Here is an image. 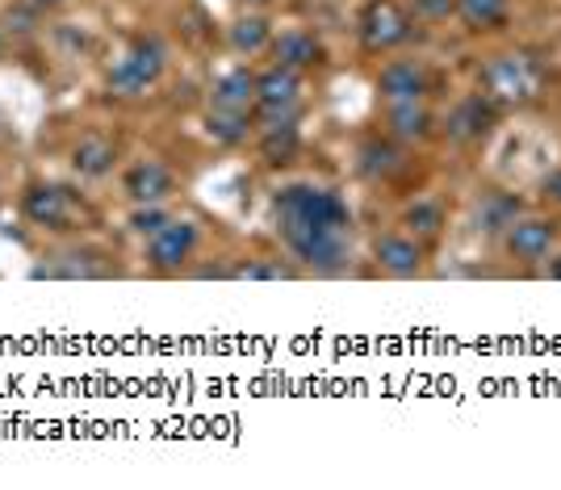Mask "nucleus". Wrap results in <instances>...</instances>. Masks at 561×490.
Here are the masks:
<instances>
[{
  "label": "nucleus",
  "instance_id": "393cba45",
  "mask_svg": "<svg viewBox=\"0 0 561 490\" xmlns=\"http://www.w3.org/2000/svg\"><path fill=\"white\" fill-rule=\"evenodd\" d=\"M231 277L234 281H289L294 277V269H289V264H280V260H273V264L252 260V264H234Z\"/></svg>",
  "mask_w": 561,
  "mask_h": 490
},
{
  "label": "nucleus",
  "instance_id": "bb28decb",
  "mask_svg": "<svg viewBox=\"0 0 561 490\" xmlns=\"http://www.w3.org/2000/svg\"><path fill=\"white\" fill-rule=\"evenodd\" d=\"M164 223H168L164 206H135V214H130V231L142 235V239H147V235H156Z\"/></svg>",
  "mask_w": 561,
  "mask_h": 490
},
{
  "label": "nucleus",
  "instance_id": "2eb2a0df",
  "mask_svg": "<svg viewBox=\"0 0 561 490\" xmlns=\"http://www.w3.org/2000/svg\"><path fill=\"white\" fill-rule=\"evenodd\" d=\"M268 50H273V59H277L280 68H294V71L323 64V43L314 34H306V30H280L277 38L268 43Z\"/></svg>",
  "mask_w": 561,
  "mask_h": 490
},
{
  "label": "nucleus",
  "instance_id": "20e7f679",
  "mask_svg": "<svg viewBox=\"0 0 561 490\" xmlns=\"http://www.w3.org/2000/svg\"><path fill=\"white\" fill-rule=\"evenodd\" d=\"M168 68V50L156 38H139L126 50L110 71V93L114 96H142L147 89L160 84V76Z\"/></svg>",
  "mask_w": 561,
  "mask_h": 490
},
{
  "label": "nucleus",
  "instance_id": "f3484780",
  "mask_svg": "<svg viewBox=\"0 0 561 490\" xmlns=\"http://www.w3.org/2000/svg\"><path fill=\"white\" fill-rule=\"evenodd\" d=\"M114 163H117V147L110 139H101V135H89V139H80L71 147V168H76V176H84V181L110 176Z\"/></svg>",
  "mask_w": 561,
  "mask_h": 490
},
{
  "label": "nucleus",
  "instance_id": "6e6552de",
  "mask_svg": "<svg viewBox=\"0 0 561 490\" xmlns=\"http://www.w3.org/2000/svg\"><path fill=\"white\" fill-rule=\"evenodd\" d=\"M22 214L34 223V227H47V231H71V193L59 185H47V181H34L25 185L22 193Z\"/></svg>",
  "mask_w": 561,
  "mask_h": 490
},
{
  "label": "nucleus",
  "instance_id": "4468645a",
  "mask_svg": "<svg viewBox=\"0 0 561 490\" xmlns=\"http://www.w3.org/2000/svg\"><path fill=\"white\" fill-rule=\"evenodd\" d=\"M423 243L415 235H381L377 239V264L390 277H415L423 269Z\"/></svg>",
  "mask_w": 561,
  "mask_h": 490
},
{
  "label": "nucleus",
  "instance_id": "f03ea898",
  "mask_svg": "<svg viewBox=\"0 0 561 490\" xmlns=\"http://www.w3.org/2000/svg\"><path fill=\"white\" fill-rule=\"evenodd\" d=\"M289 252L314 273H344L352 260V235L335 227H306V223H277Z\"/></svg>",
  "mask_w": 561,
  "mask_h": 490
},
{
  "label": "nucleus",
  "instance_id": "a211bd4d",
  "mask_svg": "<svg viewBox=\"0 0 561 490\" xmlns=\"http://www.w3.org/2000/svg\"><path fill=\"white\" fill-rule=\"evenodd\" d=\"M386 126H390V135L402 143H415V139H427V130H432V114H427V105L423 101H398L386 110Z\"/></svg>",
  "mask_w": 561,
  "mask_h": 490
},
{
  "label": "nucleus",
  "instance_id": "5701e85b",
  "mask_svg": "<svg viewBox=\"0 0 561 490\" xmlns=\"http://www.w3.org/2000/svg\"><path fill=\"white\" fill-rule=\"evenodd\" d=\"M298 147V126H268L260 130V156L268 163H285Z\"/></svg>",
  "mask_w": 561,
  "mask_h": 490
},
{
  "label": "nucleus",
  "instance_id": "b1692460",
  "mask_svg": "<svg viewBox=\"0 0 561 490\" xmlns=\"http://www.w3.org/2000/svg\"><path fill=\"white\" fill-rule=\"evenodd\" d=\"M248 130H252V114H214L210 110V135L218 143H243L248 139Z\"/></svg>",
  "mask_w": 561,
  "mask_h": 490
},
{
  "label": "nucleus",
  "instance_id": "423d86ee",
  "mask_svg": "<svg viewBox=\"0 0 561 490\" xmlns=\"http://www.w3.org/2000/svg\"><path fill=\"white\" fill-rule=\"evenodd\" d=\"M411 38V18H407V9L394 4V0H369L365 4V13H360V43L365 50H394L402 47Z\"/></svg>",
  "mask_w": 561,
  "mask_h": 490
},
{
  "label": "nucleus",
  "instance_id": "aec40b11",
  "mask_svg": "<svg viewBox=\"0 0 561 490\" xmlns=\"http://www.w3.org/2000/svg\"><path fill=\"white\" fill-rule=\"evenodd\" d=\"M448 214L440 202H432V197H420V202H411L407 214H402V227L407 235H415V239H436V235L445 231Z\"/></svg>",
  "mask_w": 561,
  "mask_h": 490
},
{
  "label": "nucleus",
  "instance_id": "39448f33",
  "mask_svg": "<svg viewBox=\"0 0 561 490\" xmlns=\"http://www.w3.org/2000/svg\"><path fill=\"white\" fill-rule=\"evenodd\" d=\"M197 243H202V227L193 218H168L160 231L147 235V264L156 273H181L197 257Z\"/></svg>",
  "mask_w": 561,
  "mask_h": 490
},
{
  "label": "nucleus",
  "instance_id": "4be33fe9",
  "mask_svg": "<svg viewBox=\"0 0 561 490\" xmlns=\"http://www.w3.org/2000/svg\"><path fill=\"white\" fill-rule=\"evenodd\" d=\"M515 218H519V202L507 197V193H491V197H482V206H478V223H482V231H507Z\"/></svg>",
  "mask_w": 561,
  "mask_h": 490
},
{
  "label": "nucleus",
  "instance_id": "a878e982",
  "mask_svg": "<svg viewBox=\"0 0 561 490\" xmlns=\"http://www.w3.org/2000/svg\"><path fill=\"white\" fill-rule=\"evenodd\" d=\"M360 156H365V160H360V172H365V176H390V172H398V151H394V147L369 143Z\"/></svg>",
  "mask_w": 561,
  "mask_h": 490
},
{
  "label": "nucleus",
  "instance_id": "1a4fd4ad",
  "mask_svg": "<svg viewBox=\"0 0 561 490\" xmlns=\"http://www.w3.org/2000/svg\"><path fill=\"white\" fill-rule=\"evenodd\" d=\"M122 189L135 206H164L168 197L176 193V176L172 168L160 160H139L126 176H122Z\"/></svg>",
  "mask_w": 561,
  "mask_h": 490
},
{
  "label": "nucleus",
  "instance_id": "9b49d317",
  "mask_svg": "<svg viewBox=\"0 0 561 490\" xmlns=\"http://www.w3.org/2000/svg\"><path fill=\"white\" fill-rule=\"evenodd\" d=\"M210 110L214 114H252L256 110V71H222L210 89Z\"/></svg>",
  "mask_w": 561,
  "mask_h": 490
},
{
  "label": "nucleus",
  "instance_id": "f257e3e1",
  "mask_svg": "<svg viewBox=\"0 0 561 490\" xmlns=\"http://www.w3.org/2000/svg\"><path fill=\"white\" fill-rule=\"evenodd\" d=\"M277 223H306V227H335V231H348L352 214L348 202L335 193V189H323L314 181H294V185L277 189Z\"/></svg>",
  "mask_w": 561,
  "mask_h": 490
},
{
  "label": "nucleus",
  "instance_id": "412c9836",
  "mask_svg": "<svg viewBox=\"0 0 561 490\" xmlns=\"http://www.w3.org/2000/svg\"><path fill=\"white\" fill-rule=\"evenodd\" d=\"M268 43H273V25L260 13H248L231 25V47L239 55H260V50H268Z\"/></svg>",
  "mask_w": 561,
  "mask_h": 490
},
{
  "label": "nucleus",
  "instance_id": "f8f14e48",
  "mask_svg": "<svg viewBox=\"0 0 561 490\" xmlns=\"http://www.w3.org/2000/svg\"><path fill=\"white\" fill-rule=\"evenodd\" d=\"M377 93H381L386 105L423 101V93H427V71L420 64H411V59H394V64H386L381 76H377Z\"/></svg>",
  "mask_w": 561,
  "mask_h": 490
},
{
  "label": "nucleus",
  "instance_id": "cd10ccee",
  "mask_svg": "<svg viewBox=\"0 0 561 490\" xmlns=\"http://www.w3.org/2000/svg\"><path fill=\"white\" fill-rule=\"evenodd\" d=\"M545 197H549V202H553V206H561V168L558 172H549V176H545Z\"/></svg>",
  "mask_w": 561,
  "mask_h": 490
},
{
  "label": "nucleus",
  "instance_id": "c85d7f7f",
  "mask_svg": "<svg viewBox=\"0 0 561 490\" xmlns=\"http://www.w3.org/2000/svg\"><path fill=\"white\" fill-rule=\"evenodd\" d=\"M549 277H553V281H561V257H553V260H549Z\"/></svg>",
  "mask_w": 561,
  "mask_h": 490
},
{
  "label": "nucleus",
  "instance_id": "6ab92c4d",
  "mask_svg": "<svg viewBox=\"0 0 561 490\" xmlns=\"http://www.w3.org/2000/svg\"><path fill=\"white\" fill-rule=\"evenodd\" d=\"M453 9H457V18L466 22V30L486 34V30H499V25L507 22L512 0H453Z\"/></svg>",
  "mask_w": 561,
  "mask_h": 490
},
{
  "label": "nucleus",
  "instance_id": "7ed1b4c3",
  "mask_svg": "<svg viewBox=\"0 0 561 490\" xmlns=\"http://www.w3.org/2000/svg\"><path fill=\"white\" fill-rule=\"evenodd\" d=\"M482 89L494 105H524L540 93V68L528 55H494L482 68Z\"/></svg>",
  "mask_w": 561,
  "mask_h": 490
},
{
  "label": "nucleus",
  "instance_id": "7c9ffc66",
  "mask_svg": "<svg viewBox=\"0 0 561 490\" xmlns=\"http://www.w3.org/2000/svg\"><path fill=\"white\" fill-rule=\"evenodd\" d=\"M243 4H268V0H243Z\"/></svg>",
  "mask_w": 561,
  "mask_h": 490
},
{
  "label": "nucleus",
  "instance_id": "0eeeda50",
  "mask_svg": "<svg viewBox=\"0 0 561 490\" xmlns=\"http://www.w3.org/2000/svg\"><path fill=\"white\" fill-rule=\"evenodd\" d=\"M561 239V227L553 218H515L512 227L503 231V252L519 264H540V260L553 257V248H558Z\"/></svg>",
  "mask_w": 561,
  "mask_h": 490
},
{
  "label": "nucleus",
  "instance_id": "c756f323",
  "mask_svg": "<svg viewBox=\"0 0 561 490\" xmlns=\"http://www.w3.org/2000/svg\"><path fill=\"white\" fill-rule=\"evenodd\" d=\"M34 4H43V9H50V4H64V0H34Z\"/></svg>",
  "mask_w": 561,
  "mask_h": 490
},
{
  "label": "nucleus",
  "instance_id": "9d476101",
  "mask_svg": "<svg viewBox=\"0 0 561 490\" xmlns=\"http://www.w3.org/2000/svg\"><path fill=\"white\" fill-rule=\"evenodd\" d=\"M114 264L101 248H68V252H55L47 257V264L34 269V277H55V281H93V277H110Z\"/></svg>",
  "mask_w": 561,
  "mask_h": 490
},
{
  "label": "nucleus",
  "instance_id": "ddd939ff",
  "mask_svg": "<svg viewBox=\"0 0 561 490\" xmlns=\"http://www.w3.org/2000/svg\"><path fill=\"white\" fill-rule=\"evenodd\" d=\"M494 126V101L486 93L478 96H466L453 114H448V139L457 143H478L486 139Z\"/></svg>",
  "mask_w": 561,
  "mask_h": 490
},
{
  "label": "nucleus",
  "instance_id": "dca6fc26",
  "mask_svg": "<svg viewBox=\"0 0 561 490\" xmlns=\"http://www.w3.org/2000/svg\"><path fill=\"white\" fill-rule=\"evenodd\" d=\"M302 96V76L294 68H280L273 64L268 71L256 76V105H268V110H280V105H298Z\"/></svg>",
  "mask_w": 561,
  "mask_h": 490
}]
</instances>
